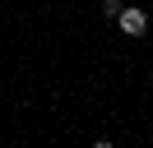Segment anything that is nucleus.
Returning <instances> with one entry per match:
<instances>
[{"instance_id":"obj_1","label":"nucleus","mask_w":153,"mask_h":148,"mask_svg":"<svg viewBox=\"0 0 153 148\" xmlns=\"http://www.w3.org/2000/svg\"><path fill=\"white\" fill-rule=\"evenodd\" d=\"M116 23H121L125 37H144V33H149V9H139V5H121Z\"/></svg>"},{"instance_id":"obj_2","label":"nucleus","mask_w":153,"mask_h":148,"mask_svg":"<svg viewBox=\"0 0 153 148\" xmlns=\"http://www.w3.org/2000/svg\"><path fill=\"white\" fill-rule=\"evenodd\" d=\"M121 5H125V0H102V14H107V18H116V14H121Z\"/></svg>"}]
</instances>
